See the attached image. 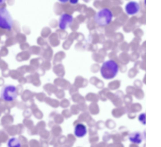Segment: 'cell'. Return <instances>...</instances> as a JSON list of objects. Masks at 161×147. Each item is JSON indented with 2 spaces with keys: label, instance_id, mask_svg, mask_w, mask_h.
<instances>
[{
  "label": "cell",
  "instance_id": "cell-1",
  "mask_svg": "<svg viewBox=\"0 0 161 147\" xmlns=\"http://www.w3.org/2000/svg\"><path fill=\"white\" fill-rule=\"evenodd\" d=\"M118 66L117 63L111 59L105 61L100 69L101 74L104 79H111L114 78L118 71Z\"/></svg>",
  "mask_w": 161,
  "mask_h": 147
},
{
  "label": "cell",
  "instance_id": "cell-2",
  "mask_svg": "<svg viewBox=\"0 0 161 147\" xmlns=\"http://www.w3.org/2000/svg\"><path fill=\"white\" fill-rule=\"evenodd\" d=\"M113 17V13L111 10L105 7L99 10L95 14L94 18L97 24L101 26H105L110 23Z\"/></svg>",
  "mask_w": 161,
  "mask_h": 147
},
{
  "label": "cell",
  "instance_id": "cell-3",
  "mask_svg": "<svg viewBox=\"0 0 161 147\" xmlns=\"http://www.w3.org/2000/svg\"><path fill=\"white\" fill-rule=\"evenodd\" d=\"M0 95L1 98L5 101L10 102L13 101L17 97L16 88L13 84H5L1 89Z\"/></svg>",
  "mask_w": 161,
  "mask_h": 147
},
{
  "label": "cell",
  "instance_id": "cell-4",
  "mask_svg": "<svg viewBox=\"0 0 161 147\" xmlns=\"http://www.w3.org/2000/svg\"><path fill=\"white\" fill-rule=\"evenodd\" d=\"M13 20L8 10L5 7L0 9V26L5 29H10L12 27Z\"/></svg>",
  "mask_w": 161,
  "mask_h": 147
},
{
  "label": "cell",
  "instance_id": "cell-5",
  "mask_svg": "<svg viewBox=\"0 0 161 147\" xmlns=\"http://www.w3.org/2000/svg\"><path fill=\"white\" fill-rule=\"evenodd\" d=\"M140 9V6L139 3L134 1L128 2L125 7V11L129 15H134L137 13L139 11Z\"/></svg>",
  "mask_w": 161,
  "mask_h": 147
},
{
  "label": "cell",
  "instance_id": "cell-6",
  "mask_svg": "<svg viewBox=\"0 0 161 147\" xmlns=\"http://www.w3.org/2000/svg\"><path fill=\"white\" fill-rule=\"evenodd\" d=\"M73 16L68 13H63L61 16L59 22V26L62 30L66 29L73 21Z\"/></svg>",
  "mask_w": 161,
  "mask_h": 147
},
{
  "label": "cell",
  "instance_id": "cell-7",
  "mask_svg": "<svg viewBox=\"0 0 161 147\" xmlns=\"http://www.w3.org/2000/svg\"><path fill=\"white\" fill-rule=\"evenodd\" d=\"M87 132V128L84 124L79 123L75 126L74 134L77 137L79 138H82L86 134Z\"/></svg>",
  "mask_w": 161,
  "mask_h": 147
},
{
  "label": "cell",
  "instance_id": "cell-8",
  "mask_svg": "<svg viewBox=\"0 0 161 147\" xmlns=\"http://www.w3.org/2000/svg\"><path fill=\"white\" fill-rule=\"evenodd\" d=\"M7 146L8 147H21V144L18 138L13 137L8 140Z\"/></svg>",
  "mask_w": 161,
  "mask_h": 147
},
{
  "label": "cell",
  "instance_id": "cell-9",
  "mask_svg": "<svg viewBox=\"0 0 161 147\" xmlns=\"http://www.w3.org/2000/svg\"><path fill=\"white\" fill-rule=\"evenodd\" d=\"M130 140L133 143L139 144L142 142V138L139 133H136L129 138Z\"/></svg>",
  "mask_w": 161,
  "mask_h": 147
}]
</instances>
